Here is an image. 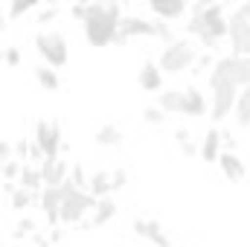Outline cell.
Masks as SVG:
<instances>
[{
    "label": "cell",
    "mask_w": 250,
    "mask_h": 247,
    "mask_svg": "<svg viewBox=\"0 0 250 247\" xmlns=\"http://www.w3.org/2000/svg\"><path fill=\"white\" fill-rule=\"evenodd\" d=\"M123 18L125 15H123V6H120V3H87L84 21H82L87 44H93V47H108V44H114Z\"/></svg>",
    "instance_id": "obj_1"
},
{
    "label": "cell",
    "mask_w": 250,
    "mask_h": 247,
    "mask_svg": "<svg viewBox=\"0 0 250 247\" xmlns=\"http://www.w3.org/2000/svg\"><path fill=\"white\" fill-rule=\"evenodd\" d=\"M195 59H198L195 44H192L189 38H175L172 44L163 47V53H160V59H157V67H160V73L178 76V73H184V70H192V67H195Z\"/></svg>",
    "instance_id": "obj_2"
},
{
    "label": "cell",
    "mask_w": 250,
    "mask_h": 247,
    "mask_svg": "<svg viewBox=\"0 0 250 247\" xmlns=\"http://www.w3.org/2000/svg\"><path fill=\"white\" fill-rule=\"evenodd\" d=\"M209 79H224L230 84H236L239 90L250 84V56H224L212 64L209 70Z\"/></svg>",
    "instance_id": "obj_3"
},
{
    "label": "cell",
    "mask_w": 250,
    "mask_h": 247,
    "mask_svg": "<svg viewBox=\"0 0 250 247\" xmlns=\"http://www.w3.org/2000/svg\"><path fill=\"white\" fill-rule=\"evenodd\" d=\"M35 53L44 59L47 67L59 70L70 59V44H67V38L62 32H38L35 35Z\"/></svg>",
    "instance_id": "obj_4"
},
{
    "label": "cell",
    "mask_w": 250,
    "mask_h": 247,
    "mask_svg": "<svg viewBox=\"0 0 250 247\" xmlns=\"http://www.w3.org/2000/svg\"><path fill=\"white\" fill-rule=\"evenodd\" d=\"M209 90H212L209 117L215 123H224L227 117H233V108H236V99H239V87L224 82V79H209Z\"/></svg>",
    "instance_id": "obj_5"
},
{
    "label": "cell",
    "mask_w": 250,
    "mask_h": 247,
    "mask_svg": "<svg viewBox=\"0 0 250 247\" xmlns=\"http://www.w3.org/2000/svg\"><path fill=\"white\" fill-rule=\"evenodd\" d=\"M93 206H96V198H90L84 189H73L59 206V221L62 224H79L87 212H93Z\"/></svg>",
    "instance_id": "obj_6"
},
{
    "label": "cell",
    "mask_w": 250,
    "mask_h": 247,
    "mask_svg": "<svg viewBox=\"0 0 250 247\" xmlns=\"http://www.w3.org/2000/svg\"><path fill=\"white\" fill-rule=\"evenodd\" d=\"M73 189H76V186L70 184V178H67L62 186H44V192H41V209H44V215H47L50 224L59 221V206H62V201L73 192Z\"/></svg>",
    "instance_id": "obj_7"
},
{
    "label": "cell",
    "mask_w": 250,
    "mask_h": 247,
    "mask_svg": "<svg viewBox=\"0 0 250 247\" xmlns=\"http://www.w3.org/2000/svg\"><path fill=\"white\" fill-rule=\"evenodd\" d=\"M38 175H41V184L44 186H62L70 178V166L62 157H53V160H41L38 163Z\"/></svg>",
    "instance_id": "obj_8"
},
{
    "label": "cell",
    "mask_w": 250,
    "mask_h": 247,
    "mask_svg": "<svg viewBox=\"0 0 250 247\" xmlns=\"http://www.w3.org/2000/svg\"><path fill=\"white\" fill-rule=\"evenodd\" d=\"M134 35H154V21L151 18H140V15H128L120 23V32H117V44H125L128 38Z\"/></svg>",
    "instance_id": "obj_9"
},
{
    "label": "cell",
    "mask_w": 250,
    "mask_h": 247,
    "mask_svg": "<svg viewBox=\"0 0 250 247\" xmlns=\"http://www.w3.org/2000/svg\"><path fill=\"white\" fill-rule=\"evenodd\" d=\"M134 233L140 239H148L154 247H169V236L163 233V227L154 221V218H137L134 221Z\"/></svg>",
    "instance_id": "obj_10"
},
{
    "label": "cell",
    "mask_w": 250,
    "mask_h": 247,
    "mask_svg": "<svg viewBox=\"0 0 250 247\" xmlns=\"http://www.w3.org/2000/svg\"><path fill=\"white\" fill-rule=\"evenodd\" d=\"M218 169H221V175H224L227 181H233V184L245 181V175H248V166H245V160H242L236 151H221Z\"/></svg>",
    "instance_id": "obj_11"
},
{
    "label": "cell",
    "mask_w": 250,
    "mask_h": 247,
    "mask_svg": "<svg viewBox=\"0 0 250 247\" xmlns=\"http://www.w3.org/2000/svg\"><path fill=\"white\" fill-rule=\"evenodd\" d=\"M137 82H140V87H143V90H148V93H157V90L163 87V73H160L157 62H143V64H140Z\"/></svg>",
    "instance_id": "obj_12"
},
{
    "label": "cell",
    "mask_w": 250,
    "mask_h": 247,
    "mask_svg": "<svg viewBox=\"0 0 250 247\" xmlns=\"http://www.w3.org/2000/svg\"><path fill=\"white\" fill-rule=\"evenodd\" d=\"M221 131L218 128H209L207 134H204V140H201V145H198V154H201V160H207V163H218V157H221Z\"/></svg>",
    "instance_id": "obj_13"
},
{
    "label": "cell",
    "mask_w": 250,
    "mask_h": 247,
    "mask_svg": "<svg viewBox=\"0 0 250 247\" xmlns=\"http://www.w3.org/2000/svg\"><path fill=\"white\" fill-rule=\"evenodd\" d=\"M62 123H56V120H50V131H47V140L41 143V145H35L38 151H41V157L44 160H53V157H59L62 154Z\"/></svg>",
    "instance_id": "obj_14"
},
{
    "label": "cell",
    "mask_w": 250,
    "mask_h": 247,
    "mask_svg": "<svg viewBox=\"0 0 250 247\" xmlns=\"http://www.w3.org/2000/svg\"><path fill=\"white\" fill-rule=\"evenodd\" d=\"M148 9L157 15V21H175V18L187 15V3L184 0H151Z\"/></svg>",
    "instance_id": "obj_15"
},
{
    "label": "cell",
    "mask_w": 250,
    "mask_h": 247,
    "mask_svg": "<svg viewBox=\"0 0 250 247\" xmlns=\"http://www.w3.org/2000/svg\"><path fill=\"white\" fill-rule=\"evenodd\" d=\"M93 140H96V145H102V148H120L125 140L123 128L117 123H105L96 128V134H93Z\"/></svg>",
    "instance_id": "obj_16"
},
{
    "label": "cell",
    "mask_w": 250,
    "mask_h": 247,
    "mask_svg": "<svg viewBox=\"0 0 250 247\" xmlns=\"http://www.w3.org/2000/svg\"><path fill=\"white\" fill-rule=\"evenodd\" d=\"M157 108H160L163 114H184V111H187V96H184V90H178V87L163 90L160 99H157Z\"/></svg>",
    "instance_id": "obj_17"
},
{
    "label": "cell",
    "mask_w": 250,
    "mask_h": 247,
    "mask_svg": "<svg viewBox=\"0 0 250 247\" xmlns=\"http://www.w3.org/2000/svg\"><path fill=\"white\" fill-rule=\"evenodd\" d=\"M84 192L90 195V198H96V201H102V198H111V172H93L90 178H87V186H84Z\"/></svg>",
    "instance_id": "obj_18"
},
{
    "label": "cell",
    "mask_w": 250,
    "mask_h": 247,
    "mask_svg": "<svg viewBox=\"0 0 250 247\" xmlns=\"http://www.w3.org/2000/svg\"><path fill=\"white\" fill-rule=\"evenodd\" d=\"M114 218H117V201H114V198H102V201H96L90 224H93V227H105V224H111Z\"/></svg>",
    "instance_id": "obj_19"
},
{
    "label": "cell",
    "mask_w": 250,
    "mask_h": 247,
    "mask_svg": "<svg viewBox=\"0 0 250 247\" xmlns=\"http://www.w3.org/2000/svg\"><path fill=\"white\" fill-rule=\"evenodd\" d=\"M184 96H187V111H184L187 117H204V114L209 111V102H207V96H204V93H201L195 84L184 90Z\"/></svg>",
    "instance_id": "obj_20"
},
{
    "label": "cell",
    "mask_w": 250,
    "mask_h": 247,
    "mask_svg": "<svg viewBox=\"0 0 250 247\" xmlns=\"http://www.w3.org/2000/svg\"><path fill=\"white\" fill-rule=\"evenodd\" d=\"M35 82H38L44 90H59V84H62L59 73H56L53 67H47V64H38V67H35Z\"/></svg>",
    "instance_id": "obj_21"
},
{
    "label": "cell",
    "mask_w": 250,
    "mask_h": 247,
    "mask_svg": "<svg viewBox=\"0 0 250 247\" xmlns=\"http://www.w3.org/2000/svg\"><path fill=\"white\" fill-rule=\"evenodd\" d=\"M9 189V204H12V209H29V204H32V192H26V189H21V186L15 184H6Z\"/></svg>",
    "instance_id": "obj_22"
},
{
    "label": "cell",
    "mask_w": 250,
    "mask_h": 247,
    "mask_svg": "<svg viewBox=\"0 0 250 247\" xmlns=\"http://www.w3.org/2000/svg\"><path fill=\"white\" fill-rule=\"evenodd\" d=\"M18 186L21 189H26V192H35V189H41V175H38V166H29V163H23V172H21V178H18Z\"/></svg>",
    "instance_id": "obj_23"
},
{
    "label": "cell",
    "mask_w": 250,
    "mask_h": 247,
    "mask_svg": "<svg viewBox=\"0 0 250 247\" xmlns=\"http://www.w3.org/2000/svg\"><path fill=\"white\" fill-rule=\"evenodd\" d=\"M21 172H23V163L21 160H6V163H0V175H3V181L6 184H15L18 178H21Z\"/></svg>",
    "instance_id": "obj_24"
},
{
    "label": "cell",
    "mask_w": 250,
    "mask_h": 247,
    "mask_svg": "<svg viewBox=\"0 0 250 247\" xmlns=\"http://www.w3.org/2000/svg\"><path fill=\"white\" fill-rule=\"evenodd\" d=\"M154 35H157V38L163 41V47L175 41V32H172V26H169L166 21H154Z\"/></svg>",
    "instance_id": "obj_25"
},
{
    "label": "cell",
    "mask_w": 250,
    "mask_h": 247,
    "mask_svg": "<svg viewBox=\"0 0 250 247\" xmlns=\"http://www.w3.org/2000/svg\"><path fill=\"white\" fill-rule=\"evenodd\" d=\"M163 120H166V114H163L157 105H148V108L143 111V123H148V125H163Z\"/></svg>",
    "instance_id": "obj_26"
},
{
    "label": "cell",
    "mask_w": 250,
    "mask_h": 247,
    "mask_svg": "<svg viewBox=\"0 0 250 247\" xmlns=\"http://www.w3.org/2000/svg\"><path fill=\"white\" fill-rule=\"evenodd\" d=\"M125 184H128V172H125V169H117V172H111V192L123 189Z\"/></svg>",
    "instance_id": "obj_27"
},
{
    "label": "cell",
    "mask_w": 250,
    "mask_h": 247,
    "mask_svg": "<svg viewBox=\"0 0 250 247\" xmlns=\"http://www.w3.org/2000/svg\"><path fill=\"white\" fill-rule=\"evenodd\" d=\"M12 148H15V154H18V160H21V163H29V148H32V143L21 140V143H15Z\"/></svg>",
    "instance_id": "obj_28"
},
{
    "label": "cell",
    "mask_w": 250,
    "mask_h": 247,
    "mask_svg": "<svg viewBox=\"0 0 250 247\" xmlns=\"http://www.w3.org/2000/svg\"><path fill=\"white\" fill-rule=\"evenodd\" d=\"M29 233H35V221H32V218H21L15 236H29Z\"/></svg>",
    "instance_id": "obj_29"
},
{
    "label": "cell",
    "mask_w": 250,
    "mask_h": 247,
    "mask_svg": "<svg viewBox=\"0 0 250 247\" xmlns=\"http://www.w3.org/2000/svg\"><path fill=\"white\" fill-rule=\"evenodd\" d=\"M29 9H35V3H12V6H9V15L18 18V15H23V12H29Z\"/></svg>",
    "instance_id": "obj_30"
},
{
    "label": "cell",
    "mask_w": 250,
    "mask_h": 247,
    "mask_svg": "<svg viewBox=\"0 0 250 247\" xmlns=\"http://www.w3.org/2000/svg\"><path fill=\"white\" fill-rule=\"evenodd\" d=\"M12 154H15V148H12V143H6V140H0V163H6V160H12Z\"/></svg>",
    "instance_id": "obj_31"
},
{
    "label": "cell",
    "mask_w": 250,
    "mask_h": 247,
    "mask_svg": "<svg viewBox=\"0 0 250 247\" xmlns=\"http://www.w3.org/2000/svg\"><path fill=\"white\" fill-rule=\"evenodd\" d=\"M6 64H12V67L21 64V50H18V47H9V50H6Z\"/></svg>",
    "instance_id": "obj_32"
},
{
    "label": "cell",
    "mask_w": 250,
    "mask_h": 247,
    "mask_svg": "<svg viewBox=\"0 0 250 247\" xmlns=\"http://www.w3.org/2000/svg\"><path fill=\"white\" fill-rule=\"evenodd\" d=\"M70 12H73V18H76V21H84V12H87V6H82V3H79V6H73Z\"/></svg>",
    "instance_id": "obj_33"
},
{
    "label": "cell",
    "mask_w": 250,
    "mask_h": 247,
    "mask_svg": "<svg viewBox=\"0 0 250 247\" xmlns=\"http://www.w3.org/2000/svg\"><path fill=\"white\" fill-rule=\"evenodd\" d=\"M56 12H59L56 6H50V9H44V12H41V23H47V21H53V18H56Z\"/></svg>",
    "instance_id": "obj_34"
},
{
    "label": "cell",
    "mask_w": 250,
    "mask_h": 247,
    "mask_svg": "<svg viewBox=\"0 0 250 247\" xmlns=\"http://www.w3.org/2000/svg\"><path fill=\"white\" fill-rule=\"evenodd\" d=\"M236 12H239L242 18H248V21H250V0H245V3H239V6H236Z\"/></svg>",
    "instance_id": "obj_35"
},
{
    "label": "cell",
    "mask_w": 250,
    "mask_h": 247,
    "mask_svg": "<svg viewBox=\"0 0 250 247\" xmlns=\"http://www.w3.org/2000/svg\"><path fill=\"white\" fill-rule=\"evenodd\" d=\"M236 56H250V29H248V38H245V44L239 47V53Z\"/></svg>",
    "instance_id": "obj_36"
},
{
    "label": "cell",
    "mask_w": 250,
    "mask_h": 247,
    "mask_svg": "<svg viewBox=\"0 0 250 247\" xmlns=\"http://www.w3.org/2000/svg\"><path fill=\"white\" fill-rule=\"evenodd\" d=\"M181 151H184V154H198V145H192V143H181Z\"/></svg>",
    "instance_id": "obj_37"
},
{
    "label": "cell",
    "mask_w": 250,
    "mask_h": 247,
    "mask_svg": "<svg viewBox=\"0 0 250 247\" xmlns=\"http://www.w3.org/2000/svg\"><path fill=\"white\" fill-rule=\"evenodd\" d=\"M175 140H178V145H181V143H187V140H189V131L178 128V131H175Z\"/></svg>",
    "instance_id": "obj_38"
},
{
    "label": "cell",
    "mask_w": 250,
    "mask_h": 247,
    "mask_svg": "<svg viewBox=\"0 0 250 247\" xmlns=\"http://www.w3.org/2000/svg\"><path fill=\"white\" fill-rule=\"evenodd\" d=\"M0 64H6V50L0 47Z\"/></svg>",
    "instance_id": "obj_39"
},
{
    "label": "cell",
    "mask_w": 250,
    "mask_h": 247,
    "mask_svg": "<svg viewBox=\"0 0 250 247\" xmlns=\"http://www.w3.org/2000/svg\"><path fill=\"white\" fill-rule=\"evenodd\" d=\"M3 26H6V18H3V15H0V29H3Z\"/></svg>",
    "instance_id": "obj_40"
}]
</instances>
